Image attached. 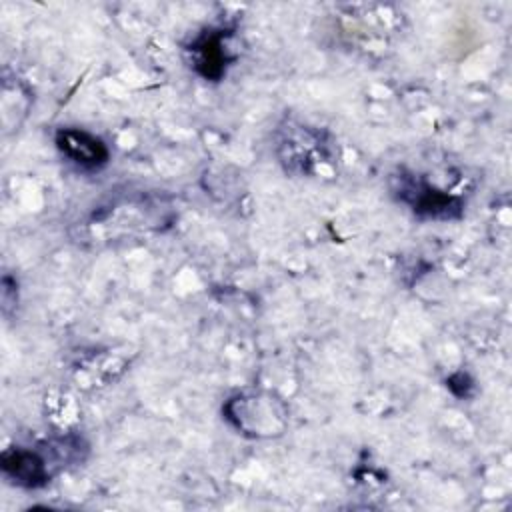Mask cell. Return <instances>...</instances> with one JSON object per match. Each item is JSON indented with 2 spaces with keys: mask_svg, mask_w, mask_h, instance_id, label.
Segmentation results:
<instances>
[{
  "mask_svg": "<svg viewBox=\"0 0 512 512\" xmlns=\"http://www.w3.org/2000/svg\"><path fill=\"white\" fill-rule=\"evenodd\" d=\"M86 450L82 438L64 436L58 438V450L54 456H46L42 450L34 448H8L0 456V466L4 476L20 488H42L50 482L54 472L68 462L82 460Z\"/></svg>",
  "mask_w": 512,
  "mask_h": 512,
  "instance_id": "1",
  "label": "cell"
},
{
  "mask_svg": "<svg viewBox=\"0 0 512 512\" xmlns=\"http://www.w3.org/2000/svg\"><path fill=\"white\" fill-rule=\"evenodd\" d=\"M394 196L408 204L412 212L426 220H456L462 216L464 204L458 196L434 188L426 180L410 172H398L392 176Z\"/></svg>",
  "mask_w": 512,
  "mask_h": 512,
  "instance_id": "2",
  "label": "cell"
},
{
  "mask_svg": "<svg viewBox=\"0 0 512 512\" xmlns=\"http://www.w3.org/2000/svg\"><path fill=\"white\" fill-rule=\"evenodd\" d=\"M226 418L244 434L274 436L286 426V410L280 400L268 394H248L228 400Z\"/></svg>",
  "mask_w": 512,
  "mask_h": 512,
  "instance_id": "3",
  "label": "cell"
},
{
  "mask_svg": "<svg viewBox=\"0 0 512 512\" xmlns=\"http://www.w3.org/2000/svg\"><path fill=\"white\" fill-rule=\"evenodd\" d=\"M228 28H206L186 48L190 54L192 68L198 76L210 82L224 78L226 68L236 60L228 48Z\"/></svg>",
  "mask_w": 512,
  "mask_h": 512,
  "instance_id": "4",
  "label": "cell"
},
{
  "mask_svg": "<svg viewBox=\"0 0 512 512\" xmlns=\"http://www.w3.org/2000/svg\"><path fill=\"white\" fill-rule=\"evenodd\" d=\"M326 142L320 132L310 130L304 126V142H302V126L300 124H288L282 130V136L278 140V156L280 162L290 172H310L312 164L318 162L316 156L324 154Z\"/></svg>",
  "mask_w": 512,
  "mask_h": 512,
  "instance_id": "5",
  "label": "cell"
},
{
  "mask_svg": "<svg viewBox=\"0 0 512 512\" xmlns=\"http://www.w3.org/2000/svg\"><path fill=\"white\" fill-rule=\"evenodd\" d=\"M54 144L70 162L84 170H98L110 160L108 146L82 128H60Z\"/></svg>",
  "mask_w": 512,
  "mask_h": 512,
  "instance_id": "6",
  "label": "cell"
}]
</instances>
